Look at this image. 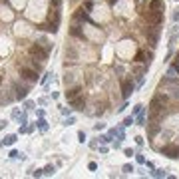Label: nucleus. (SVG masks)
I'll list each match as a JSON object with an SVG mask.
<instances>
[{"instance_id": "de8ad7c7", "label": "nucleus", "mask_w": 179, "mask_h": 179, "mask_svg": "<svg viewBox=\"0 0 179 179\" xmlns=\"http://www.w3.org/2000/svg\"><path fill=\"white\" fill-rule=\"evenodd\" d=\"M90 147H92V149L97 147V141H96V139H92V141H90Z\"/></svg>"}, {"instance_id": "4c0bfd02", "label": "nucleus", "mask_w": 179, "mask_h": 179, "mask_svg": "<svg viewBox=\"0 0 179 179\" xmlns=\"http://www.w3.org/2000/svg\"><path fill=\"white\" fill-rule=\"evenodd\" d=\"M78 139H80V141H86V133H84V131H80V133H78Z\"/></svg>"}, {"instance_id": "0eeeda50", "label": "nucleus", "mask_w": 179, "mask_h": 179, "mask_svg": "<svg viewBox=\"0 0 179 179\" xmlns=\"http://www.w3.org/2000/svg\"><path fill=\"white\" fill-rule=\"evenodd\" d=\"M64 56H66V60H64V66H74V64H78V50L74 48V46H66V52H64Z\"/></svg>"}, {"instance_id": "c756f323", "label": "nucleus", "mask_w": 179, "mask_h": 179, "mask_svg": "<svg viewBox=\"0 0 179 179\" xmlns=\"http://www.w3.org/2000/svg\"><path fill=\"white\" fill-rule=\"evenodd\" d=\"M131 123H135V119H133V116H129V117H125V119H123V125H131Z\"/></svg>"}, {"instance_id": "c03bdc74", "label": "nucleus", "mask_w": 179, "mask_h": 179, "mask_svg": "<svg viewBox=\"0 0 179 179\" xmlns=\"http://www.w3.org/2000/svg\"><path fill=\"white\" fill-rule=\"evenodd\" d=\"M50 76H52V74H50V72H48V74H46L44 78H42V84H46V82H48V80H50Z\"/></svg>"}, {"instance_id": "6e6552de", "label": "nucleus", "mask_w": 179, "mask_h": 179, "mask_svg": "<svg viewBox=\"0 0 179 179\" xmlns=\"http://www.w3.org/2000/svg\"><path fill=\"white\" fill-rule=\"evenodd\" d=\"M133 90H135L133 80L131 78H121V96H123V100H127V97L133 93Z\"/></svg>"}, {"instance_id": "f3484780", "label": "nucleus", "mask_w": 179, "mask_h": 179, "mask_svg": "<svg viewBox=\"0 0 179 179\" xmlns=\"http://www.w3.org/2000/svg\"><path fill=\"white\" fill-rule=\"evenodd\" d=\"M42 30H44V32L56 34V32H58V22H54V20H48L46 24H42Z\"/></svg>"}, {"instance_id": "f257e3e1", "label": "nucleus", "mask_w": 179, "mask_h": 179, "mask_svg": "<svg viewBox=\"0 0 179 179\" xmlns=\"http://www.w3.org/2000/svg\"><path fill=\"white\" fill-rule=\"evenodd\" d=\"M18 74H20V80H24V82H28V84H36L38 82V74H40V72L34 70L32 66H28V64L22 62L18 66Z\"/></svg>"}, {"instance_id": "79ce46f5", "label": "nucleus", "mask_w": 179, "mask_h": 179, "mask_svg": "<svg viewBox=\"0 0 179 179\" xmlns=\"http://www.w3.org/2000/svg\"><path fill=\"white\" fill-rule=\"evenodd\" d=\"M123 153H125L127 157H131V155H133V149H123Z\"/></svg>"}, {"instance_id": "bb28decb", "label": "nucleus", "mask_w": 179, "mask_h": 179, "mask_svg": "<svg viewBox=\"0 0 179 179\" xmlns=\"http://www.w3.org/2000/svg\"><path fill=\"white\" fill-rule=\"evenodd\" d=\"M112 139H113V135H109V133H108V135H100V141H101V143H109Z\"/></svg>"}, {"instance_id": "2f4dec72", "label": "nucleus", "mask_w": 179, "mask_h": 179, "mask_svg": "<svg viewBox=\"0 0 179 179\" xmlns=\"http://www.w3.org/2000/svg\"><path fill=\"white\" fill-rule=\"evenodd\" d=\"M18 121L22 123V125H26V113H24V112H20V116H18Z\"/></svg>"}, {"instance_id": "412c9836", "label": "nucleus", "mask_w": 179, "mask_h": 179, "mask_svg": "<svg viewBox=\"0 0 179 179\" xmlns=\"http://www.w3.org/2000/svg\"><path fill=\"white\" fill-rule=\"evenodd\" d=\"M16 139H18V135H16V133H12V135H6V137H4V145H14V143H16Z\"/></svg>"}, {"instance_id": "603ef678", "label": "nucleus", "mask_w": 179, "mask_h": 179, "mask_svg": "<svg viewBox=\"0 0 179 179\" xmlns=\"http://www.w3.org/2000/svg\"><path fill=\"white\" fill-rule=\"evenodd\" d=\"M175 2H179V0H175Z\"/></svg>"}, {"instance_id": "7ed1b4c3", "label": "nucleus", "mask_w": 179, "mask_h": 179, "mask_svg": "<svg viewBox=\"0 0 179 179\" xmlns=\"http://www.w3.org/2000/svg\"><path fill=\"white\" fill-rule=\"evenodd\" d=\"M159 34H161L159 26H153V24L149 28L143 30V36L149 40V46H151V48H155V46H157V42H159Z\"/></svg>"}, {"instance_id": "7c9ffc66", "label": "nucleus", "mask_w": 179, "mask_h": 179, "mask_svg": "<svg viewBox=\"0 0 179 179\" xmlns=\"http://www.w3.org/2000/svg\"><path fill=\"white\" fill-rule=\"evenodd\" d=\"M121 171H123V173H131V171H133V165H129V163H127V165H123V167H121Z\"/></svg>"}, {"instance_id": "f704fd0d", "label": "nucleus", "mask_w": 179, "mask_h": 179, "mask_svg": "<svg viewBox=\"0 0 179 179\" xmlns=\"http://www.w3.org/2000/svg\"><path fill=\"white\" fill-rule=\"evenodd\" d=\"M24 108H26V109H34V108H36V104H34V101H26Z\"/></svg>"}, {"instance_id": "1a4fd4ad", "label": "nucleus", "mask_w": 179, "mask_h": 179, "mask_svg": "<svg viewBox=\"0 0 179 179\" xmlns=\"http://www.w3.org/2000/svg\"><path fill=\"white\" fill-rule=\"evenodd\" d=\"M86 104H88V97H86V96H82V93L70 100V108H72V109H82V112H84Z\"/></svg>"}, {"instance_id": "b1692460", "label": "nucleus", "mask_w": 179, "mask_h": 179, "mask_svg": "<svg viewBox=\"0 0 179 179\" xmlns=\"http://www.w3.org/2000/svg\"><path fill=\"white\" fill-rule=\"evenodd\" d=\"M116 135L119 137V141H121V139H125V131H123V127H116Z\"/></svg>"}, {"instance_id": "c9c22d12", "label": "nucleus", "mask_w": 179, "mask_h": 179, "mask_svg": "<svg viewBox=\"0 0 179 179\" xmlns=\"http://www.w3.org/2000/svg\"><path fill=\"white\" fill-rule=\"evenodd\" d=\"M104 127H105V123H96V125H93V129H96V131H100V129H104Z\"/></svg>"}, {"instance_id": "4468645a", "label": "nucleus", "mask_w": 179, "mask_h": 179, "mask_svg": "<svg viewBox=\"0 0 179 179\" xmlns=\"http://www.w3.org/2000/svg\"><path fill=\"white\" fill-rule=\"evenodd\" d=\"M82 90H84V88L80 86V84H76V86H70V88H68L66 92H64V96H66V100H68V101H70L72 97L80 96V93H82Z\"/></svg>"}, {"instance_id": "8fccbe9b", "label": "nucleus", "mask_w": 179, "mask_h": 179, "mask_svg": "<svg viewBox=\"0 0 179 179\" xmlns=\"http://www.w3.org/2000/svg\"><path fill=\"white\" fill-rule=\"evenodd\" d=\"M135 2H139V4H141V2H145V0H135Z\"/></svg>"}, {"instance_id": "6ab92c4d", "label": "nucleus", "mask_w": 179, "mask_h": 179, "mask_svg": "<svg viewBox=\"0 0 179 179\" xmlns=\"http://www.w3.org/2000/svg\"><path fill=\"white\" fill-rule=\"evenodd\" d=\"M165 88H169L167 96L171 97V100H175V101H179V84H177V86H165Z\"/></svg>"}, {"instance_id": "dca6fc26", "label": "nucleus", "mask_w": 179, "mask_h": 179, "mask_svg": "<svg viewBox=\"0 0 179 179\" xmlns=\"http://www.w3.org/2000/svg\"><path fill=\"white\" fill-rule=\"evenodd\" d=\"M147 10H165V2L163 0H149Z\"/></svg>"}, {"instance_id": "72a5a7b5", "label": "nucleus", "mask_w": 179, "mask_h": 179, "mask_svg": "<svg viewBox=\"0 0 179 179\" xmlns=\"http://www.w3.org/2000/svg\"><path fill=\"white\" fill-rule=\"evenodd\" d=\"M32 175L34 177H40V175H44V171H42V169H32Z\"/></svg>"}, {"instance_id": "37998d69", "label": "nucleus", "mask_w": 179, "mask_h": 179, "mask_svg": "<svg viewBox=\"0 0 179 179\" xmlns=\"http://www.w3.org/2000/svg\"><path fill=\"white\" fill-rule=\"evenodd\" d=\"M18 116H20V112H18V109H12V117H14V119H18Z\"/></svg>"}, {"instance_id": "c85d7f7f", "label": "nucleus", "mask_w": 179, "mask_h": 179, "mask_svg": "<svg viewBox=\"0 0 179 179\" xmlns=\"http://www.w3.org/2000/svg\"><path fill=\"white\" fill-rule=\"evenodd\" d=\"M84 8H86L88 12H90V10H93V2H92V0H84Z\"/></svg>"}, {"instance_id": "ea45409f", "label": "nucleus", "mask_w": 179, "mask_h": 179, "mask_svg": "<svg viewBox=\"0 0 179 179\" xmlns=\"http://www.w3.org/2000/svg\"><path fill=\"white\" fill-rule=\"evenodd\" d=\"M62 113H64V116H70V113H72V108H62Z\"/></svg>"}, {"instance_id": "473e14b6", "label": "nucleus", "mask_w": 179, "mask_h": 179, "mask_svg": "<svg viewBox=\"0 0 179 179\" xmlns=\"http://www.w3.org/2000/svg\"><path fill=\"white\" fill-rule=\"evenodd\" d=\"M52 6H54V10H60V6H62V0H52Z\"/></svg>"}, {"instance_id": "a18cd8bd", "label": "nucleus", "mask_w": 179, "mask_h": 179, "mask_svg": "<svg viewBox=\"0 0 179 179\" xmlns=\"http://www.w3.org/2000/svg\"><path fill=\"white\" fill-rule=\"evenodd\" d=\"M72 123H76V119H74V117H68V119H66V125H72Z\"/></svg>"}, {"instance_id": "393cba45", "label": "nucleus", "mask_w": 179, "mask_h": 179, "mask_svg": "<svg viewBox=\"0 0 179 179\" xmlns=\"http://www.w3.org/2000/svg\"><path fill=\"white\" fill-rule=\"evenodd\" d=\"M123 72H125V66H123V64H116V74L123 76Z\"/></svg>"}, {"instance_id": "aec40b11", "label": "nucleus", "mask_w": 179, "mask_h": 179, "mask_svg": "<svg viewBox=\"0 0 179 179\" xmlns=\"http://www.w3.org/2000/svg\"><path fill=\"white\" fill-rule=\"evenodd\" d=\"M36 127L42 131V133H46V131H48V121H46L44 117H38V121H36Z\"/></svg>"}, {"instance_id": "3c124183", "label": "nucleus", "mask_w": 179, "mask_h": 179, "mask_svg": "<svg viewBox=\"0 0 179 179\" xmlns=\"http://www.w3.org/2000/svg\"><path fill=\"white\" fill-rule=\"evenodd\" d=\"M0 86H2V74H0Z\"/></svg>"}, {"instance_id": "2eb2a0df", "label": "nucleus", "mask_w": 179, "mask_h": 179, "mask_svg": "<svg viewBox=\"0 0 179 179\" xmlns=\"http://www.w3.org/2000/svg\"><path fill=\"white\" fill-rule=\"evenodd\" d=\"M24 64H28V66H32L34 70H38V72H42V70H44V62H40V60H38V62H36V58H34V56L26 58V60H24Z\"/></svg>"}, {"instance_id": "ddd939ff", "label": "nucleus", "mask_w": 179, "mask_h": 179, "mask_svg": "<svg viewBox=\"0 0 179 179\" xmlns=\"http://www.w3.org/2000/svg\"><path fill=\"white\" fill-rule=\"evenodd\" d=\"M74 22H92V18H90V14H88V10L86 8H80V10H76V14H74Z\"/></svg>"}, {"instance_id": "39448f33", "label": "nucleus", "mask_w": 179, "mask_h": 179, "mask_svg": "<svg viewBox=\"0 0 179 179\" xmlns=\"http://www.w3.org/2000/svg\"><path fill=\"white\" fill-rule=\"evenodd\" d=\"M22 82H24V80H22ZM12 90H14L16 100H24V97L28 96V92H30V84H28V82H24V84H20V82H12Z\"/></svg>"}, {"instance_id": "09e8293b", "label": "nucleus", "mask_w": 179, "mask_h": 179, "mask_svg": "<svg viewBox=\"0 0 179 179\" xmlns=\"http://www.w3.org/2000/svg\"><path fill=\"white\" fill-rule=\"evenodd\" d=\"M173 66L179 68V52H177V56H175V62H173Z\"/></svg>"}, {"instance_id": "a19ab883", "label": "nucleus", "mask_w": 179, "mask_h": 179, "mask_svg": "<svg viewBox=\"0 0 179 179\" xmlns=\"http://www.w3.org/2000/svg\"><path fill=\"white\" fill-rule=\"evenodd\" d=\"M173 22H179V8L173 12Z\"/></svg>"}, {"instance_id": "cd10ccee", "label": "nucleus", "mask_w": 179, "mask_h": 179, "mask_svg": "<svg viewBox=\"0 0 179 179\" xmlns=\"http://www.w3.org/2000/svg\"><path fill=\"white\" fill-rule=\"evenodd\" d=\"M141 109H143V105H141V104H135V105H133V109H131V113H133V116H137Z\"/></svg>"}, {"instance_id": "f03ea898", "label": "nucleus", "mask_w": 179, "mask_h": 179, "mask_svg": "<svg viewBox=\"0 0 179 179\" xmlns=\"http://www.w3.org/2000/svg\"><path fill=\"white\" fill-rule=\"evenodd\" d=\"M28 54H30V56H34L36 60H40V62H46L48 56H50V52L46 50V46H42V44H32L28 48Z\"/></svg>"}, {"instance_id": "58836bf2", "label": "nucleus", "mask_w": 179, "mask_h": 179, "mask_svg": "<svg viewBox=\"0 0 179 179\" xmlns=\"http://www.w3.org/2000/svg\"><path fill=\"white\" fill-rule=\"evenodd\" d=\"M135 159H137V163H145V157H143V155H135Z\"/></svg>"}, {"instance_id": "9b49d317", "label": "nucleus", "mask_w": 179, "mask_h": 179, "mask_svg": "<svg viewBox=\"0 0 179 179\" xmlns=\"http://www.w3.org/2000/svg\"><path fill=\"white\" fill-rule=\"evenodd\" d=\"M133 60H135V62H139V64H151L153 52H151V50H149V52H147V50H139V52L135 54Z\"/></svg>"}, {"instance_id": "49530a36", "label": "nucleus", "mask_w": 179, "mask_h": 179, "mask_svg": "<svg viewBox=\"0 0 179 179\" xmlns=\"http://www.w3.org/2000/svg\"><path fill=\"white\" fill-rule=\"evenodd\" d=\"M135 143H137V145H143V137H139V135H137V137H135Z\"/></svg>"}, {"instance_id": "4be33fe9", "label": "nucleus", "mask_w": 179, "mask_h": 179, "mask_svg": "<svg viewBox=\"0 0 179 179\" xmlns=\"http://www.w3.org/2000/svg\"><path fill=\"white\" fill-rule=\"evenodd\" d=\"M145 116H147V112H145V108H143L141 112L137 113V125H147V123H145Z\"/></svg>"}, {"instance_id": "423d86ee", "label": "nucleus", "mask_w": 179, "mask_h": 179, "mask_svg": "<svg viewBox=\"0 0 179 179\" xmlns=\"http://www.w3.org/2000/svg\"><path fill=\"white\" fill-rule=\"evenodd\" d=\"M143 16H145V20L149 24H153V26H161L163 24V10H147Z\"/></svg>"}, {"instance_id": "a211bd4d", "label": "nucleus", "mask_w": 179, "mask_h": 179, "mask_svg": "<svg viewBox=\"0 0 179 179\" xmlns=\"http://www.w3.org/2000/svg\"><path fill=\"white\" fill-rule=\"evenodd\" d=\"M70 34H72L74 38H80V40H84V38H86V36H84V30H82V26H78L76 22H74V26H72Z\"/></svg>"}, {"instance_id": "20e7f679", "label": "nucleus", "mask_w": 179, "mask_h": 179, "mask_svg": "<svg viewBox=\"0 0 179 179\" xmlns=\"http://www.w3.org/2000/svg\"><path fill=\"white\" fill-rule=\"evenodd\" d=\"M159 151L163 153L165 157H169V159H179V143L169 141V143H165V145H161Z\"/></svg>"}, {"instance_id": "9d476101", "label": "nucleus", "mask_w": 179, "mask_h": 179, "mask_svg": "<svg viewBox=\"0 0 179 179\" xmlns=\"http://www.w3.org/2000/svg\"><path fill=\"white\" fill-rule=\"evenodd\" d=\"M161 129H163V127H161L159 121H149L147 123V139L153 141V137H155L157 133H161Z\"/></svg>"}, {"instance_id": "a878e982", "label": "nucleus", "mask_w": 179, "mask_h": 179, "mask_svg": "<svg viewBox=\"0 0 179 179\" xmlns=\"http://www.w3.org/2000/svg\"><path fill=\"white\" fill-rule=\"evenodd\" d=\"M165 169H153V177H165Z\"/></svg>"}, {"instance_id": "5701e85b", "label": "nucleus", "mask_w": 179, "mask_h": 179, "mask_svg": "<svg viewBox=\"0 0 179 179\" xmlns=\"http://www.w3.org/2000/svg\"><path fill=\"white\" fill-rule=\"evenodd\" d=\"M42 171H44V175H54V171H56V167H54V165H46V167L42 169Z\"/></svg>"}, {"instance_id": "e433bc0d", "label": "nucleus", "mask_w": 179, "mask_h": 179, "mask_svg": "<svg viewBox=\"0 0 179 179\" xmlns=\"http://www.w3.org/2000/svg\"><path fill=\"white\" fill-rule=\"evenodd\" d=\"M88 167H90V171H96V169H97V163H93V161H90V163H88Z\"/></svg>"}, {"instance_id": "f8f14e48", "label": "nucleus", "mask_w": 179, "mask_h": 179, "mask_svg": "<svg viewBox=\"0 0 179 179\" xmlns=\"http://www.w3.org/2000/svg\"><path fill=\"white\" fill-rule=\"evenodd\" d=\"M147 70H149V64H139V62H135V66L131 68V72H133V76L135 78H143V76L147 74Z\"/></svg>"}]
</instances>
